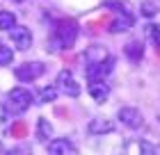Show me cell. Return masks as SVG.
Listing matches in <instances>:
<instances>
[{
	"instance_id": "cell-1",
	"label": "cell",
	"mask_w": 160,
	"mask_h": 155,
	"mask_svg": "<svg viewBox=\"0 0 160 155\" xmlns=\"http://www.w3.org/2000/svg\"><path fill=\"white\" fill-rule=\"evenodd\" d=\"M34 103V96L30 89H25V87H14V89L7 91L5 100H2V107L7 114L16 116V114H23L30 109V105Z\"/></svg>"
},
{
	"instance_id": "cell-2",
	"label": "cell",
	"mask_w": 160,
	"mask_h": 155,
	"mask_svg": "<svg viewBox=\"0 0 160 155\" xmlns=\"http://www.w3.org/2000/svg\"><path fill=\"white\" fill-rule=\"evenodd\" d=\"M78 36V25L71 18H62L53 30V46L55 48H71Z\"/></svg>"
},
{
	"instance_id": "cell-3",
	"label": "cell",
	"mask_w": 160,
	"mask_h": 155,
	"mask_svg": "<svg viewBox=\"0 0 160 155\" xmlns=\"http://www.w3.org/2000/svg\"><path fill=\"white\" fill-rule=\"evenodd\" d=\"M43 73H46V64L41 62H25L14 69V75H16L18 82H32V80L41 78Z\"/></svg>"
},
{
	"instance_id": "cell-4",
	"label": "cell",
	"mask_w": 160,
	"mask_h": 155,
	"mask_svg": "<svg viewBox=\"0 0 160 155\" xmlns=\"http://www.w3.org/2000/svg\"><path fill=\"white\" fill-rule=\"evenodd\" d=\"M112 71H114V57H112V55H108L103 62H96V64L85 66L87 80H105Z\"/></svg>"
},
{
	"instance_id": "cell-5",
	"label": "cell",
	"mask_w": 160,
	"mask_h": 155,
	"mask_svg": "<svg viewBox=\"0 0 160 155\" xmlns=\"http://www.w3.org/2000/svg\"><path fill=\"white\" fill-rule=\"evenodd\" d=\"M55 87L64 96H69V98H78V96H80V85L76 82V78H73L71 71H60V73H57V85Z\"/></svg>"
},
{
	"instance_id": "cell-6",
	"label": "cell",
	"mask_w": 160,
	"mask_h": 155,
	"mask_svg": "<svg viewBox=\"0 0 160 155\" xmlns=\"http://www.w3.org/2000/svg\"><path fill=\"white\" fill-rule=\"evenodd\" d=\"M117 116H119V121L126 125V128H130V130H137V128L144 125V114L137 107H121L117 112Z\"/></svg>"
},
{
	"instance_id": "cell-7",
	"label": "cell",
	"mask_w": 160,
	"mask_h": 155,
	"mask_svg": "<svg viewBox=\"0 0 160 155\" xmlns=\"http://www.w3.org/2000/svg\"><path fill=\"white\" fill-rule=\"evenodd\" d=\"M9 39L18 50H28L32 46V32H30V27H25V25H14L9 30Z\"/></svg>"
},
{
	"instance_id": "cell-8",
	"label": "cell",
	"mask_w": 160,
	"mask_h": 155,
	"mask_svg": "<svg viewBox=\"0 0 160 155\" xmlns=\"http://www.w3.org/2000/svg\"><path fill=\"white\" fill-rule=\"evenodd\" d=\"M130 27H133V16H130L128 9H123V12H117V16L110 21V27H108V30L112 34H121V32H128Z\"/></svg>"
},
{
	"instance_id": "cell-9",
	"label": "cell",
	"mask_w": 160,
	"mask_h": 155,
	"mask_svg": "<svg viewBox=\"0 0 160 155\" xmlns=\"http://www.w3.org/2000/svg\"><path fill=\"white\" fill-rule=\"evenodd\" d=\"M87 91H89V96L96 103H105L108 98H110V85H108L105 80H89Z\"/></svg>"
},
{
	"instance_id": "cell-10",
	"label": "cell",
	"mask_w": 160,
	"mask_h": 155,
	"mask_svg": "<svg viewBox=\"0 0 160 155\" xmlns=\"http://www.w3.org/2000/svg\"><path fill=\"white\" fill-rule=\"evenodd\" d=\"M48 153H53V155H76L78 146L73 142H69V139H50Z\"/></svg>"
},
{
	"instance_id": "cell-11",
	"label": "cell",
	"mask_w": 160,
	"mask_h": 155,
	"mask_svg": "<svg viewBox=\"0 0 160 155\" xmlns=\"http://www.w3.org/2000/svg\"><path fill=\"white\" fill-rule=\"evenodd\" d=\"M114 130V123L105 116H94V119L87 123V132L89 135H110Z\"/></svg>"
},
{
	"instance_id": "cell-12",
	"label": "cell",
	"mask_w": 160,
	"mask_h": 155,
	"mask_svg": "<svg viewBox=\"0 0 160 155\" xmlns=\"http://www.w3.org/2000/svg\"><path fill=\"white\" fill-rule=\"evenodd\" d=\"M108 57V50L103 46H98V43H94V46H89L85 50V55H82V62L85 66H89V64H96V62H103Z\"/></svg>"
},
{
	"instance_id": "cell-13",
	"label": "cell",
	"mask_w": 160,
	"mask_h": 155,
	"mask_svg": "<svg viewBox=\"0 0 160 155\" xmlns=\"http://www.w3.org/2000/svg\"><path fill=\"white\" fill-rule=\"evenodd\" d=\"M123 55H126L133 64H137L144 57V43L142 41H128L126 46H123Z\"/></svg>"
},
{
	"instance_id": "cell-14",
	"label": "cell",
	"mask_w": 160,
	"mask_h": 155,
	"mask_svg": "<svg viewBox=\"0 0 160 155\" xmlns=\"http://www.w3.org/2000/svg\"><path fill=\"white\" fill-rule=\"evenodd\" d=\"M37 137L41 142H48V137H53V125L48 123V119H43V116L37 121Z\"/></svg>"
},
{
	"instance_id": "cell-15",
	"label": "cell",
	"mask_w": 160,
	"mask_h": 155,
	"mask_svg": "<svg viewBox=\"0 0 160 155\" xmlns=\"http://www.w3.org/2000/svg\"><path fill=\"white\" fill-rule=\"evenodd\" d=\"M57 94H60L57 87H41L39 94H37V98H39V103H53L57 98Z\"/></svg>"
},
{
	"instance_id": "cell-16",
	"label": "cell",
	"mask_w": 160,
	"mask_h": 155,
	"mask_svg": "<svg viewBox=\"0 0 160 155\" xmlns=\"http://www.w3.org/2000/svg\"><path fill=\"white\" fill-rule=\"evenodd\" d=\"M14 25H16V16H14L12 12H5V9H2V12H0V30H7V32H9Z\"/></svg>"
},
{
	"instance_id": "cell-17",
	"label": "cell",
	"mask_w": 160,
	"mask_h": 155,
	"mask_svg": "<svg viewBox=\"0 0 160 155\" xmlns=\"http://www.w3.org/2000/svg\"><path fill=\"white\" fill-rule=\"evenodd\" d=\"M14 60V50L9 46H5L2 41H0V66H7V64H12Z\"/></svg>"
},
{
	"instance_id": "cell-18",
	"label": "cell",
	"mask_w": 160,
	"mask_h": 155,
	"mask_svg": "<svg viewBox=\"0 0 160 155\" xmlns=\"http://www.w3.org/2000/svg\"><path fill=\"white\" fill-rule=\"evenodd\" d=\"M140 14H142V16H147V18H151V16H156V14H158V7L153 2H149V0H144V2L140 5Z\"/></svg>"
},
{
	"instance_id": "cell-19",
	"label": "cell",
	"mask_w": 160,
	"mask_h": 155,
	"mask_svg": "<svg viewBox=\"0 0 160 155\" xmlns=\"http://www.w3.org/2000/svg\"><path fill=\"white\" fill-rule=\"evenodd\" d=\"M147 34H149V39L156 43V48H160V25H147Z\"/></svg>"
},
{
	"instance_id": "cell-20",
	"label": "cell",
	"mask_w": 160,
	"mask_h": 155,
	"mask_svg": "<svg viewBox=\"0 0 160 155\" xmlns=\"http://www.w3.org/2000/svg\"><path fill=\"white\" fill-rule=\"evenodd\" d=\"M12 2H23V0H12Z\"/></svg>"
},
{
	"instance_id": "cell-21",
	"label": "cell",
	"mask_w": 160,
	"mask_h": 155,
	"mask_svg": "<svg viewBox=\"0 0 160 155\" xmlns=\"http://www.w3.org/2000/svg\"><path fill=\"white\" fill-rule=\"evenodd\" d=\"M158 119H160V109H158Z\"/></svg>"
}]
</instances>
